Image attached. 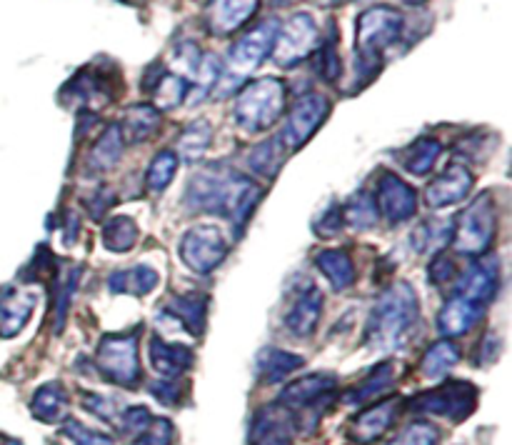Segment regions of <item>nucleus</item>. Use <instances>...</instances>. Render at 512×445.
<instances>
[{"label": "nucleus", "instance_id": "obj_1", "mask_svg": "<svg viewBox=\"0 0 512 445\" xmlns=\"http://www.w3.org/2000/svg\"><path fill=\"white\" fill-rule=\"evenodd\" d=\"M265 190L245 173L223 165L203 168L188 180L183 203L193 213H215L235 225L238 233L248 225L250 215L263 200Z\"/></svg>", "mask_w": 512, "mask_h": 445}, {"label": "nucleus", "instance_id": "obj_2", "mask_svg": "<svg viewBox=\"0 0 512 445\" xmlns=\"http://www.w3.org/2000/svg\"><path fill=\"white\" fill-rule=\"evenodd\" d=\"M405 30V15L388 5L363 10L355 23V75L358 90L378 78L388 48H393Z\"/></svg>", "mask_w": 512, "mask_h": 445}, {"label": "nucleus", "instance_id": "obj_3", "mask_svg": "<svg viewBox=\"0 0 512 445\" xmlns=\"http://www.w3.org/2000/svg\"><path fill=\"white\" fill-rule=\"evenodd\" d=\"M420 303L408 283H395L373 305L365 328V345L373 350H398L418 325Z\"/></svg>", "mask_w": 512, "mask_h": 445}, {"label": "nucleus", "instance_id": "obj_4", "mask_svg": "<svg viewBox=\"0 0 512 445\" xmlns=\"http://www.w3.org/2000/svg\"><path fill=\"white\" fill-rule=\"evenodd\" d=\"M288 88L280 78H258L245 85L233 105V118L245 133H265L285 113Z\"/></svg>", "mask_w": 512, "mask_h": 445}, {"label": "nucleus", "instance_id": "obj_5", "mask_svg": "<svg viewBox=\"0 0 512 445\" xmlns=\"http://www.w3.org/2000/svg\"><path fill=\"white\" fill-rule=\"evenodd\" d=\"M498 230V213H495V198L490 190H483L468 208L460 213L453 225V245L458 253L480 258L490 250Z\"/></svg>", "mask_w": 512, "mask_h": 445}, {"label": "nucleus", "instance_id": "obj_6", "mask_svg": "<svg viewBox=\"0 0 512 445\" xmlns=\"http://www.w3.org/2000/svg\"><path fill=\"white\" fill-rule=\"evenodd\" d=\"M138 338L140 330L128 333H108L95 350V368L108 383L120 388H135L140 383V360H138Z\"/></svg>", "mask_w": 512, "mask_h": 445}, {"label": "nucleus", "instance_id": "obj_7", "mask_svg": "<svg viewBox=\"0 0 512 445\" xmlns=\"http://www.w3.org/2000/svg\"><path fill=\"white\" fill-rule=\"evenodd\" d=\"M118 70L115 65H108V68H100V65H85L83 70L70 78V83L65 85L63 93H60V100L63 103L75 105L78 110H85L88 115H93L98 110H103L105 105L113 103L118 98Z\"/></svg>", "mask_w": 512, "mask_h": 445}, {"label": "nucleus", "instance_id": "obj_8", "mask_svg": "<svg viewBox=\"0 0 512 445\" xmlns=\"http://www.w3.org/2000/svg\"><path fill=\"white\" fill-rule=\"evenodd\" d=\"M180 260L188 265L193 273L208 275L215 268H220L230 253V243L223 235V230L215 225H195L180 238L178 245Z\"/></svg>", "mask_w": 512, "mask_h": 445}, {"label": "nucleus", "instance_id": "obj_9", "mask_svg": "<svg viewBox=\"0 0 512 445\" xmlns=\"http://www.w3.org/2000/svg\"><path fill=\"white\" fill-rule=\"evenodd\" d=\"M475 403H478L475 385L465 383V380H450V383L440 385V388L415 395L408 403V408L413 413L443 415V418L460 423V420H465L473 413Z\"/></svg>", "mask_w": 512, "mask_h": 445}, {"label": "nucleus", "instance_id": "obj_10", "mask_svg": "<svg viewBox=\"0 0 512 445\" xmlns=\"http://www.w3.org/2000/svg\"><path fill=\"white\" fill-rule=\"evenodd\" d=\"M330 115V100L320 93H305L303 98L295 100V105L290 108L288 118H285L283 130L278 135V143L283 145L285 153H295V150L303 148L315 133H318L320 125L328 120Z\"/></svg>", "mask_w": 512, "mask_h": 445}, {"label": "nucleus", "instance_id": "obj_11", "mask_svg": "<svg viewBox=\"0 0 512 445\" xmlns=\"http://www.w3.org/2000/svg\"><path fill=\"white\" fill-rule=\"evenodd\" d=\"M318 43L320 35L313 15L295 13L288 23L280 25L270 55H273L275 65H280V68H295V65L303 63L305 58L315 53Z\"/></svg>", "mask_w": 512, "mask_h": 445}, {"label": "nucleus", "instance_id": "obj_12", "mask_svg": "<svg viewBox=\"0 0 512 445\" xmlns=\"http://www.w3.org/2000/svg\"><path fill=\"white\" fill-rule=\"evenodd\" d=\"M335 385H338V378L333 373L303 375V378L293 380L288 388H283V393L278 395V405H283L293 415L325 413L333 400Z\"/></svg>", "mask_w": 512, "mask_h": 445}, {"label": "nucleus", "instance_id": "obj_13", "mask_svg": "<svg viewBox=\"0 0 512 445\" xmlns=\"http://www.w3.org/2000/svg\"><path fill=\"white\" fill-rule=\"evenodd\" d=\"M280 23L278 20H263L260 25L250 28L248 33L240 35L238 40L233 43L228 53V68L233 70L235 75H248L263 63L265 58L273 50L275 38H278Z\"/></svg>", "mask_w": 512, "mask_h": 445}, {"label": "nucleus", "instance_id": "obj_14", "mask_svg": "<svg viewBox=\"0 0 512 445\" xmlns=\"http://www.w3.org/2000/svg\"><path fill=\"white\" fill-rule=\"evenodd\" d=\"M373 200L375 208H378V215H383L393 225L405 223L418 210V193H415V188H410L400 175L390 173V170L380 175Z\"/></svg>", "mask_w": 512, "mask_h": 445}, {"label": "nucleus", "instance_id": "obj_15", "mask_svg": "<svg viewBox=\"0 0 512 445\" xmlns=\"http://www.w3.org/2000/svg\"><path fill=\"white\" fill-rule=\"evenodd\" d=\"M500 288V260L495 255H480L470 268L460 273L455 283V295L470 300V303L488 305L498 295Z\"/></svg>", "mask_w": 512, "mask_h": 445}, {"label": "nucleus", "instance_id": "obj_16", "mask_svg": "<svg viewBox=\"0 0 512 445\" xmlns=\"http://www.w3.org/2000/svg\"><path fill=\"white\" fill-rule=\"evenodd\" d=\"M323 290L315 283H305L303 288H295L293 300L283 315V325L295 338H308L315 333L320 318H323Z\"/></svg>", "mask_w": 512, "mask_h": 445}, {"label": "nucleus", "instance_id": "obj_17", "mask_svg": "<svg viewBox=\"0 0 512 445\" xmlns=\"http://www.w3.org/2000/svg\"><path fill=\"white\" fill-rule=\"evenodd\" d=\"M473 173L468 170V165L463 163H450L443 173L435 175L430 180V185L425 188V203L428 208L440 210L448 208V205H458L460 200H465L473 190Z\"/></svg>", "mask_w": 512, "mask_h": 445}, {"label": "nucleus", "instance_id": "obj_18", "mask_svg": "<svg viewBox=\"0 0 512 445\" xmlns=\"http://www.w3.org/2000/svg\"><path fill=\"white\" fill-rule=\"evenodd\" d=\"M143 90L153 95L158 110H173L183 105L190 95V83L178 73H168L160 63L150 65L143 78Z\"/></svg>", "mask_w": 512, "mask_h": 445}, {"label": "nucleus", "instance_id": "obj_19", "mask_svg": "<svg viewBox=\"0 0 512 445\" xmlns=\"http://www.w3.org/2000/svg\"><path fill=\"white\" fill-rule=\"evenodd\" d=\"M260 0H210L205 25L213 35H233L258 13Z\"/></svg>", "mask_w": 512, "mask_h": 445}, {"label": "nucleus", "instance_id": "obj_20", "mask_svg": "<svg viewBox=\"0 0 512 445\" xmlns=\"http://www.w3.org/2000/svg\"><path fill=\"white\" fill-rule=\"evenodd\" d=\"M398 415V400H383L370 408L360 410L353 420H350V440L355 445H370L375 440L383 438L388 433L390 425L395 423Z\"/></svg>", "mask_w": 512, "mask_h": 445}, {"label": "nucleus", "instance_id": "obj_21", "mask_svg": "<svg viewBox=\"0 0 512 445\" xmlns=\"http://www.w3.org/2000/svg\"><path fill=\"white\" fill-rule=\"evenodd\" d=\"M483 315H485L483 305L470 303V300L455 295V298H450L448 303L443 305V310L438 313V330L448 340L460 338V335L470 333V330L483 320Z\"/></svg>", "mask_w": 512, "mask_h": 445}, {"label": "nucleus", "instance_id": "obj_22", "mask_svg": "<svg viewBox=\"0 0 512 445\" xmlns=\"http://www.w3.org/2000/svg\"><path fill=\"white\" fill-rule=\"evenodd\" d=\"M148 355H150V365L158 375L163 378H180L183 373H188L193 368V350L188 345H178V343H165L163 338L153 335L148 345Z\"/></svg>", "mask_w": 512, "mask_h": 445}, {"label": "nucleus", "instance_id": "obj_23", "mask_svg": "<svg viewBox=\"0 0 512 445\" xmlns=\"http://www.w3.org/2000/svg\"><path fill=\"white\" fill-rule=\"evenodd\" d=\"M35 310V293L30 290H13L8 288L0 295V338H13L25 323L30 320Z\"/></svg>", "mask_w": 512, "mask_h": 445}, {"label": "nucleus", "instance_id": "obj_24", "mask_svg": "<svg viewBox=\"0 0 512 445\" xmlns=\"http://www.w3.org/2000/svg\"><path fill=\"white\" fill-rule=\"evenodd\" d=\"M208 303L210 298L205 293H183V295H173L165 305L170 315L188 330L190 335H203L205 325H208Z\"/></svg>", "mask_w": 512, "mask_h": 445}, {"label": "nucleus", "instance_id": "obj_25", "mask_svg": "<svg viewBox=\"0 0 512 445\" xmlns=\"http://www.w3.org/2000/svg\"><path fill=\"white\" fill-rule=\"evenodd\" d=\"M160 123H163V115H160V110L155 108L153 103H138V105H130V108L125 110L118 128L125 143L135 145L153 138V135L160 130Z\"/></svg>", "mask_w": 512, "mask_h": 445}, {"label": "nucleus", "instance_id": "obj_26", "mask_svg": "<svg viewBox=\"0 0 512 445\" xmlns=\"http://www.w3.org/2000/svg\"><path fill=\"white\" fill-rule=\"evenodd\" d=\"M158 285V270L150 268V265H133L128 270H115V273L108 275V288L110 293L120 295H143L153 293V288Z\"/></svg>", "mask_w": 512, "mask_h": 445}, {"label": "nucleus", "instance_id": "obj_27", "mask_svg": "<svg viewBox=\"0 0 512 445\" xmlns=\"http://www.w3.org/2000/svg\"><path fill=\"white\" fill-rule=\"evenodd\" d=\"M315 265L328 278L333 290H348L355 283V265L348 250L328 248L315 253Z\"/></svg>", "mask_w": 512, "mask_h": 445}, {"label": "nucleus", "instance_id": "obj_28", "mask_svg": "<svg viewBox=\"0 0 512 445\" xmlns=\"http://www.w3.org/2000/svg\"><path fill=\"white\" fill-rule=\"evenodd\" d=\"M303 363L305 360L300 355L288 353L283 348H265L260 350L258 360H255V373H258L260 383H280L293 370L303 368Z\"/></svg>", "mask_w": 512, "mask_h": 445}, {"label": "nucleus", "instance_id": "obj_29", "mask_svg": "<svg viewBox=\"0 0 512 445\" xmlns=\"http://www.w3.org/2000/svg\"><path fill=\"white\" fill-rule=\"evenodd\" d=\"M453 220L448 218H428L410 233V245L415 253H443L445 245L453 240Z\"/></svg>", "mask_w": 512, "mask_h": 445}, {"label": "nucleus", "instance_id": "obj_30", "mask_svg": "<svg viewBox=\"0 0 512 445\" xmlns=\"http://www.w3.org/2000/svg\"><path fill=\"white\" fill-rule=\"evenodd\" d=\"M68 410V390L63 383H45L35 390L33 400H30V413L38 418L40 423H58Z\"/></svg>", "mask_w": 512, "mask_h": 445}, {"label": "nucleus", "instance_id": "obj_31", "mask_svg": "<svg viewBox=\"0 0 512 445\" xmlns=\"http://www.w3.org/2000/svg\"><path fill=\"white\" fill-rule=\"evenodd\" d=\"M393 383H395V365L393 363L375 365V368L370 370V373L365 375L355 388H350L348 393H345V403L350 405L370 403V400L380 398V395H383Z\"/></svg>", "mask_w": 512, "mask_h": 445}, {"label": "nucleus", "instance_id": "obj_32", "mask_svg": "<svg viewBox=\"0 0 512 445\" xmlns=\"http://www.w3.org/2000/svg\"><path fill=\"white\" fill-rule=\"evenodd\" d=\"M460 358H463L460 345H455L453 340H438L420 358V375H425L430 380L443 378V375L450 373V368H455L460 363Z\"/></svg>", "mask_w": 512, "mask_h": 445}, {"label": "nucleus", "instance_id": "obj_33", "mask_svg": "<svg viewBox=\"0 0 512 445\" xmlns=\"http://www.w3.org/2000/svg\"><path fill=\"white\" fill-rule=\"evenodd\" d=\"M440 153H443L440 140L430 138V135H420L413 145H408V148L400 153V165H403L410 175H418L420 178V175H428L430 170L435 168Z\"/></svg>", "mask_w": 512, "mask_h": 445}, {"label": "nucleus", "instance_id": "obj_34", "mask_svg": "<svg viewBox=\"0 0 512 445\" xmlns=\"http://www.w3.org/2000/svg\"><path fill=\"white\" fill-rule=\"evenodd\" d=\"M210 140H213V125L205 118L193 120V123L185 125V130L180 133L178 145H175L173 153L178 155V160L183 158L185 163H195V160H200L208 153Z\"/></svg>", "mask_w": 512, "mask_h": 445}, {"label": "nucleus", "instance_id": "obj_35", "mask_svg": "<svg viewBox=\"0 0 512 445\" xmlns=\"http://www.w3.org/2000/svg\"><path fill=\"white\" fill-rule=\"evenodd\" d=\"M123 148L125 140L123 135H120V128L118 125H108V128L100 133V138L95 140L93 150H90V165H93V170L113 168L120 160V155H123Z\"/></svg>", "mask_w": 512, "mask_h": 445}, {"label": "nucleus", "instance_id": "obj_36", "mask_svg": "<svg viewBox=\"0 0 512 445\" xmlns=\"http://www.w3.org/2000/svg\"><path fill=\"white\" fill-rule=\"evenodd\" d=\"M178 163L180 160L173 150H158L148 163V170H145V188L150 193H163L173 183L175 173H178Z\"/></svg>", "mask_w": 512, "mask_h": 445}, {"label": "nucleus", "instance_id": "obj_37", "mask_svg": "<svg viewBox=\"0 0 512 445\" xmlns=\"http://www.w3.org/2000/svg\"><path fill=\"white\" fill-rule=\"evenodd\" d=\"M138 240V225L128 215H113L103 225V243L113 253H128Z\"/></svg>", "mask_w": 512, "mask_h": 445}, {"label": "nucleus", "instance_id": "obj_38", "mask_svg": "<svg viewBox=\"0 0 512 445\" xmlns=\"http://www.w3.org/2000/svg\"><path fill=\"white\" fill-rule=\"evenodd\" d=\"M315 53H318V73L323 75V80L338 83L340 73H343V63H340L338 53V28H335V20H330L328 33H325V38L318 43Z\"/></svg>", "mask_w": 512, "mask_h": 445}, {"label": "nucleus", "instance_id": "obj_39", "mask_svg": "<svg viewBox=\"0 0 512 445\" xmlns=\"http://www.w3.org/2000/svg\"><path fill=\"white\" fill-rule=\"evenodd\" d=\"M340 210H343V223L355 230H368L378 223V208H375V200L368 190L355 193Z\"/></svg>", "mask_w": 512, "mask_h": 445}, {"label": "nucleus", "instance_id": "obj_40", "mask_svg": "<svg viewBox=\"0 0 512 445\" xmlns=\"http://www.w3.org/2000/svg\"><path fill=\"white\" fill-rule=\"evenodd\" d=\"M220 75H223V63H220L218 55H213V53L200 55L198 65H195V70H193L195 93L188 95L190 103H198V100H203L205 95H208L210 90L218 85Z\"/></svg>", "mask_w": 512, "mask_h": 445}, {"label": "nucleus", "instance_id": "obj_41", "mask_svg": "<svg viewBox=\"0 0 512 445\" xmlns=\"http://www.w3.org/2000/svg\"><path fill=\"white\" fill-rule=\"evenodd\" d=\"M285 150L283 145L278 143V138L275 140H268V143L258 145V148H253V153L248 155V163L250 168H255V173L265 175V178H273L275 173H278L280 163L285 160Z\"/></svg>", "mask_w": 512, "mask_h": 445}, {"label": "nucleus", "instance_id": "obj_42", "mask_svg": "<svg viewBox=\"0 0 512 445\" xmlns=\"http://www.w3.org/2000/svg\"><path fill=\"white\" fill-rule=\"evenodd\" d=\"M440 433L428 423H413L405 430H400L388 445H438Z\"/></svg>", "mask_w": 512, "mask_h": 445}, {"label": "nucleus", "instance_id": "obj_43", "mask_svg": "<svg viewBox=\"0 0 512 445\" xmlns=\"http://www.w3.org/2000/svg\"><path fill=\"white\" fill-rule=\"evenodd\" d=\"M63 433L68 435L75 445H113V438H110V435L85 428L78 420H65Z\"/></svg>", "mask_w": 512, "mask_h": 445}, {"label": "nucleus", "instance_id": "obj_44", "mask_svg": "<svg viewBox=\"0 0 512 445\" xmlns=\"http://www.w3.org/2000/svg\"><path fill=\"white\" fill-rule=\"evenodd\" d=\"M185 393H188V388L178 378H163L150 385V395L163 405H178L185 398Z\"/></svg>", "mask_w": 512, "mask_h": 445}, {"label": "nucleus", "instance_id": "obj_45", "mask_svg": "<svg viewBox=\"0 0 512 445\" xmlns=\"http://www.w3.org/2000/svg\"><path fill=\"white\" fill-rule=\"evenodd\" d=\"M153 423V415H150L148 408H143V405H135V408H128L123 413V418L118 420L120 430L128 435H143L145 430H148V425Z\"/></svg>", "mask_w": 512, "mask_h": 445}, {"label": "nucleus", "instance_id": "obj_46", "mask_svg": "<svg viewBox=\"0 0 512 445\" xmlns=\"http://www.w3.org/2000/svg\"><path fill=\"white\" fill-rule=\"evenodd\" d=\"M173 423L165 418H153V423L148 425L140 438H143L145 445H173Z\"/></svg>", "mask_w": 512, "mask_h": 445}, {"label": "nucleus", "instance_id": "obj_47", "mask_svg": "<svg viewBox=\"0 0 512 445\" xmlns=\"http://www.w3.org/2000/svg\"><path fill=\"white\" fill-rule=\"evenodd\" d=\"M428 278L433 285H448L453 283L455 278V263L448 258L445 253H438L433 258V263H430V270H428Z\"/></svg>", "mask_w": 512, "mask_h": 445}, {"label": "nucleus", "instance_id": "obj_48", "mask_svg": "<svg viewBox=\"0 0 512 445\" xmlns=\"http://www.w3.org/2000/svg\"><path fill=\"white\" fill-rule=\"evenodd\" d=\"M343 225V210H340V205H333V208H328L318 220H315V233H318L320 238H330V235L338 233Z\"/></svg>", "mask_w": 512, "mask_h": 445}, {"label": "nucleus", "instance_id": "obj_49", "mask_svg": "<svg viewBox=\"0 0 512 445\" xmlns=\"http://www.w3.org/2000/svg\"><path fill=\"white\" fill-rule=\"evenodd\" d=\"M83 405H85V410L95 413L98 418L115 420V405H113V400H110V398H103V395H98V393H85L83 395Z\"/></svg>", "mask_w": 512, "mask_h": 445}, {"label": "nucleus", "instance_id": "obj_50", "mask_svg": "<svg viewBox=\"0 0 512 445\" xmlns=\"http://www.w3.org/2000/svg\"><path fill=\"white\" fill-rule=\"evenodd\" d=\"M295 3H300V0H270V5H275V8H290Z\"/></svg>", "mask_w": 512, "mask_h": 445}, {"label": "nucleus", "instance_id": "obj_51", "mask_svg": "<svg viewBox=\"0 0 512 445\" xmlns=\"http://www.w3.org/2000/svg\"><path fill=\"white\" fill-rule=\"evenodd\" d=\"M255 445H290L285 438H273V440H263V443H255Z\"/></svg>", "mask_w": 512, "mask_h": 445}, {"label": "nucleus", "instance_id": "obj_52", "mask_svg": "<svg viewBox=\"0 0 512 445\" xmlns=\"http://www.w3.org/2000/svg\"><path fill=\"white\" fill-rule=\"evenodd\" d=\"M403 3H408V5H420V3H425V0H403Z\"/></svg>", "mask_w": 512, "mask_h": 445}, {"label": "nucleus", "instance_id": "obj_53", "mask_svg": "<svg viewBox=\"0 0 512 445\" xmlns=\"http://www.w3.org/2000/svg\"><path fill=\"white\" fill-rule=\"evenodd\" d=\"M123 3H130V5H138L140 0H123Z\"/></svg>", "mask_w": 512, "mask_h": 445}, {"label": "nucleus", "instance_id": "obj_54", "mask_svg": "<svg viewBox=\"0 0 512 445\" xmlns=\"http://www.w3.org/2000/svg\"><path fill=\"white\" fill-rule=\"evenodd\" d=\"M133 445H145V443H143V438H138V440H135Z\"/></svg>", "mask_w": 512, "mask_h": 445}, {"label": "nucleus", "instance_id": "obj_55", "mask_svg": "<svg viewBox=\"0 0 512 445\" xmlns=\"http://www.w3.org/2000/svg\"><path fill=\"white\" fill-rule=\"evenodd\" d=\"M5 445H23V443H13V440H10V443H5Z\"/></svg>", "mask_w": 512, "mask_h": 445}]
</instances>
